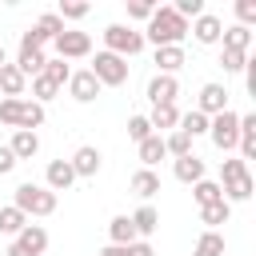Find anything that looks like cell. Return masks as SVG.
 Here are the masks:
<instances>
[{"mask_svg":"<svg viewBox=\"0 0 256 256\" xmlns=\"http://www.w3.org/2000/svg\"><path fill=\"white\" fill-rule=\"evenodd\" d=\"M68 96L76 100V104H92L96 96H100V80L84 68V72H72V80H68Z\"/></svg>","mask_w":256,"mask_h":256,"instance_id":"cell-7","label":"cell"},{"mask_svg":"<svg viewBox=\"0 0 256 256\" xmlns=\"http://www.w3.org/2000/svg\"><path fill=\"white\" fill-rule=\"evenodd\" d=\"M176 128H180L184 136H192V140H196V136H208V116L192 108V112H184V116H180V124H176Z\"/></svg>","mask_w":256,"mask_h":256,"instance_id":"cell-29","label":"cell"},{"mask_svg":"<svg viewBox=\"0 0 256 256\" xmlns=\"http://www.w3.org/2000/svg\"><path fill=\"white\" fill-rule=\"evenodd\" d=\"M88 72L100 80V88H120V84H128V60H120V56H112V52H96V60H92Z\"/></svg>","mask_w":256,"mask_h":256,"instance_id":"cell-4","label":"cell"},{"mask_svg":"<svg viewBox=\"0 0 256 256\" xmlns=\"http://www.w3.org/2000/svg\"><path fill=\"white\" fill-rule=\"evenodd\" d=\"M192 200H196L200 208H208V204H220V200H224V188H220L216 180H208V176H204L200 184H192Z\"/></svg>","mask_w":256,"mask_h":256,"instance_id":"cell-26","label":"cell"},{"mask_svg":"<svg viewBox=\"0 0 256 256\" xmlns=\"http://www.w3.org/2000/svg\"><path fill=\"white\" fill-rule=\"evenodd\" d=\"M172 172H176V180L180 184H200L204 180V160L192 152V156H180L176 164H172Z\"/></svg>","mask_w":256,"mask_h":256,"instance_id":"cell-15","label":"cell"},{"mask_svg":"<svg viewBox=\"0 0 256 256\" xmlns=\"http://www.w3.org/2000/svg\"><path fill=\"white\" fill-rule=\"evenodd\" d=\"M88 12H92V8H88L84 0H60V8H56L60 20H84Z\"/></svg>","mask_w":256,"mask_h":256,"instance_id":"cell-35","label":"cell"},{"mask_svg":"<svg viewBox=\"0 0 256 256\" xmlns=\"http://www.w3.org/2000/svg\"><path fill=\"white\" fill-rule=\"evenodd\" d=\"M44 124V104L36 100H20V116H16V132H36Z\"/></svg>","mask_w":256,"mask_h":256,"instance_id":"cell-17","label":"cell"},{"mask_svg":"<svg viewBox=\"0 0 256 256\" xmlns=\"http://www.w3.org/2000/svg\"><path fill=\"white\" fill-rule=\"evenodd\" d=\"M104 44H108L104 52L128 60V56H136V52L144 48V32H136L132 24H108V28H104Z\"/></svg>","mask_w":256,"mask_h":256,"instance_id":"cell-3","label":"cell"},{"mask_svg":"<svg viewBox=\"0 0 256 256\" xmlns=\"http://www.w3.org/2000/svg\"><path fill=\"white\" fill-rule=\"evenodd\" d=\"M8 148H12L16 160H32V156L40 152V136H36V132H12V144H8Z\"/></svg>","mask_w":256,"mask_h":256,"instance_id":"cell-22","label":"cell"},{"mask_svg":"<svg viewBox=\"0 0 256 256\" xmlns=\"http://www.w3.org/2000/svg\"><path fill=\"white\" fill-rule=\"evenodd\" d=\"M184 64H188V56H184L180 44H176V48H156V68H160V76H176Z\"/></svg>","mask_w":256,"mask_h":256,"instance_id":"cell-16","label":"cell"},{"mask_svg":"<svg viewBox=\"0 0 256 256\" xmlns=\"http://www.w3.org/2000/svg\"><path fill=\"white\" fill-rule=\"evenodd\" d=\"M16 244H20L28 256H44V252H48V232H44L40 224H24V232L16 236Z\"/></svg>","mask_w":256,"mask_h":256,"instance_id":"cell-13","label":"cell"},{"mask_svg":"<svg viewBox=\"0 0 256 256\" xmlns=\"http://www.w3.org/2000/svg\"><path fill=\"white\" fill-rule=\"evenodd\" d=\"M128 220H132V228H136V240H140V236L148 240V236H152V232L160 228V212H156L152 204H144V208H136V212H132Z\"/></svg>","mask_w":256,"mask_h":256,"instance_id":"cell-18","label":"cell"},{"mask_svg":"<svg viewBox=\"0 0 256 256\" xmlns=\"http://www.w3.org/2000/svg\"><path fill=\"white\" fill-rule=\"evenodd\" d=\"M156 8H160V4H152V0H132V4H128V20H152Z\"/></svg>","mask_w":256,"mask_h":256,"instance_id":"cell-40","label":"cell"},{"mask_svg":"<svg viewBox=\"0 0 256 256\" xmlns=\"http://www.w3.org/2000/svg\"><path fill=\"white\" fill-rule=\"evenodd\" d=\"M136 148H140V164H144V168H156V164L168 156V148H164V136H156V132H152L148 140H140Z\"/></svg>","mask_w":256,"mask_h":256,"instance_id":"cell-20","label":"cell"},{"mask_svg":"<svg viewBox=\"0 0 256 256\" xmlns=\"http://www.w3.org/2000/svg\"><path fill=\"white\" fill-rule=\"evenodd\" d=\"M224 48L228 52H244L248 56V48H252V28H240V24H232V28H224Z\"/></svg>","mask_w":256,"mask_h":256,"instance_id":"cell-25","label":"cell"},{"mask_svg":"<svg viewBox=\"0 0 256 256\" xmlns=\"http://www.w3.org/2000/svg\"><path fill=\"white\" fill-rule=\"evenodd\" d=\"M200 44H220V36H224V24H220V16H212V12H204V16H196L192 20V28H188Z\"/></svg>","mask_w":256,"mask_h":256,"instance_id":"cell-12","label":"cell"},{"mask_svg":"<svg viewBox=\"0 0 256 256\" xmlns=\"http://www.w3.org/2000/svg\"><path fill=\"white\" fill-rule=\"evenodd\" d=\"M100 256H132V248H116V244H108V248H100Z\"/></svg>","mask_w":256,"mask_h":256,"instance_id":"cell-46","label":"cell"},{"mask_svg":"<svg viewBox=\"0 0 256 256\" xmlns=\"http://www.w3.org/2000/svg\"><path fill=\"white\" fill-rule=\"evenodd\" d=\"M4 64H8V56H4V44H0V68H4Z\"/></svg>","mask_w":256,"mask_h":256,"instance_id":"cell-47","label":"cell"},{"mask_svg":"<svg viewBox=\"0 0 256 256\" xmlns=\"http://www.w3.org/2000/svg\"><path fill=\"white\" fill-rule=\"evenodd\" d=\"M44 64H48V56H44L40 48H20V56H16V68H20L24 80H28V76H40Z\"/></svg>","mask_w":256,"mask_h":256,"instance_id":"cell-19","label":"cell"},{"mask_svg":"<svg viewBox=\"0 0 256 256\" xmlns=\"http://www.w3.org/2000/svg\"><path fill=\"white\" fill-rule=\"evenodd\" d=\"M224 108H228L224 84H204V88H200V100H196V112H204V116L212 120V116H220Z\"/></svg>","mask_w":256,"mask_h":256,"instance_id":"cell-9","label":"cell"},{"mask_svg":"<svg viewBox=\"0 0 256 256\" xmlns=\"http://www.w3.org/2000/svg\"><path fill=\"white\" fill-rule=\"evenodd\" d=\"M192 256H224V236L204 228L200 240H196V248H192Z\"/></svg>","mask_w":256,"mask_h":256,"instance_id":"cell-30","label":"cell"},{"mask_svg":"<svg viewBox=\"0 0 256 256\" xmlns=\"http://www.w3.org/2000/svg\"><path fill=\"white\" fill-rule=\"evenodd\" d=\"M236 16H240V28H252L256 24V0H236Z\"/></svg>","mask_w":256,"mask_h":256,"instance_id":"cell-41","label":"cell"},{"mask_svg":"<svg viewBox=\"0 0 256 256\" xmlns=\"http://www.w3.org/2000/svg\"><path fill=\"white\" fill-rule=\"evenodd\" d=\"M132 192H136L140 200H152V196L160 192V176H156L152 168H140V172H132Z\"/></svg>","mask_w":256,"mask_h":256,"instance_id":"cell-23","label":"cell"},{"mask_svg":"<svg viewBox=\"0 0 256 256\" xmlns=\"http://www.w3.org/2000/svg\"><path fill=\"white\" fill-rule=\"evenodd\" d=\"M244 176H248V164H244L240 156L220 160V188H228V184H236V180H244Z\"/></svg>","mask_w":256,"mask_h":256,"instance_id":"cell-32","label":"cell"},{"mask_svg":"<svg viewBox=\"0 0 256 256\" xmlns=\"http://www.w3.org/2000/svg\"><path fill=\"white\" fill-rule=\"evenodd\" d=\"M52 44H56V56L60 60H84L92 52V36L88 32H72V28H64Z\"/></svg>","mask_w":256,"mask_h":256,"instance_id":"cell-6","label":"cell"},{"mask_svg":"<svg viewBox=\"0 0 256 256\" xmlns=\"http://www.w3.org/2000/svg\"><path fill=\"white\" fill-rule=\"evenodd\" d=\"M72 184H76L72 164H68V160H52L48 172H44V188H48V192H68Z\"/></svg>","mask_w":256,"mask_h":256,"instance_id":"cell-11","label":"cell"},{"mask_svg":"<svg viewBox=\"0 0 256 256\" xmlns=\"http://www.w3.org/2000/svg\"><path fill=\"white\" fill-rule=\"evenodd\" d=\"M164 148H168V156H192V136H184L180 128H172L168 136H164Z\"/></svg>","mask_w":256,"mask_h":256,"instance_id":"cell-33","label":"cell"},{"mask_svg":"<svg viewBox=\"0 0 256 256\" xmlns=\"http://www.w3.org/2000/svg\"><path fill=\"white\" fill-rule=\"evenodd\" d=\"M176 96H180V80L176 76H152L148 80V100H152V108H160V104H176Z\"/></svg>","mask_w":256,"mask_h":256,"instance_id":"cell-8","label":"cell"},{"mask_svg":"<svg viewBox=\"0 0 256 256\" xmlns=\"http://www.w3.org/2000/svg\"><path fill=\"white\" fill-rule=\"evenodd\" d=\"M44 80H52L56 88H64L68 80H72V68H68V60H60V56H52L48 64H44V72H40Z\"/></svg>","mask_w":256,"mask_h":256,"instance_id":"cell-31","label":"cell"},{"mask_svg":"<svg viewBox=\"0 0 256 256\" xmlns=\"http://www.w3.org/2000/svg\"><path fill=\"white\" fill-rule=\"evenodd\" d=\"M100 160H104V156H100V148L84 144V148H76V152H72V160H68V164H72V172H76V176L92 180V176L100 172Z\"/></svg>","mask_w":256,"mask_h":256,"instance_id":"cell-10","label":"cell"},{"mask_svg":"<svg viewBox=\"0 0 256 256\" xmlns=\"http://www.w3.org/2000/svg\"><path fill=\"white\" fill-rule=\"evenodd\" d=\"M208 136H212V144H216L220 152L236 148V140H240V116H236L232 108H224L220 116L208 120Z\"/></svg>","mask_w":256,"mask_h":256,"instance_id":"cell-5","label":"cell"},{"mask_svg":"<svg viewBox=\"0 0 256 256\" xmlns=\"http://www.w3.org/2000/svg\"><path fill=\"white\" fill-rule=\"evenodd\" d=\"M148 136H152L148 116H132V120H128V140H136V144H140V140H148Z\"/></svg>","mask_w":256,"mask_h":256,"instance_id":"cell-39","label":"cell"},{"mask_svg":"<svg viewBox=\"0 0 256 256\" xmlns=\"http://www.w3.org/2000/svg\"><path fill=\"white\" fill-rule=\"evenodd\" d=\"M128 248H132V256H156L148 240H136V244H128Z\"/></svg>","mask_w":256,"mask_h":256,"instance_id":"cell-45","label":"cell"},{"mask_svg":"<svg viewBox=\"0 0 256 256\" xmlns=\"http://www.w3.org/2000/svg\"><path fill=\"white\" fill-rule=\"evenodd\" d=\"M20 48H40V52H44V36H40L36 28H28V32L20 36Z\"/></svg>","mask_w":256,"mask_h":256,"instance_id":"cell-44","label":"cell"},{"mask_svg":"<svg viewBox=\"0 0 256 256\" xmlns=\"http://www.w3.org/2000/svg\"><path fill=\"white\" fill-rule=\"evenodd\" d=\"M32 28H36V32L44 36V44H48V40H56V36L64 32V20H60L56 12H44V16H40V20L32 24Z\"/></svg>","mask_w":256,"mask_h":256,"instance_id":"cell-34","label":"cell"},{"mask_svg":"<svg viewBox=\"0 0 256 256\" xmlns=\"http://www.w3.org/2000/svg\"><path fill=\"white\" fill-rule=\"evenodd\" d=\"M24 224H28V216H24L20 208H12V204L0 208V236H20Z\"/></svg>","mask_w":256,"mask_h":256,"instance_id":"cell-28","label":"cell"},{"mask_svg":"<svg viewBox=\"0 0 256 256\" xmlns=\"http://www.w3.org/2000/svg\"><path fill=\"white\" fill-rule=\"evenodd\" d=\"M24 88H28V80L20 76V68H16V64H4V68H0V96H4V100H20Z\"/></svg>","mask_w":256,"mask_h":256,"instance_id":"cell-14","label":"cell"},{"mask_svg":"<svg viewBox=\"0 0 256 256\" xmlns=\"http://www.w3.org/2000/svg\"><path fill=\"white\" fill-rule=\"evenodd\" d=\"M228 220H232V204H228V200L200 208V224H208V232H216V228H220V224H228Z\"/></svg>","mask_w":256,"mask_h":256,"instance_id":"cell-27","label":"cell"},{"mask_svg":"<svg viewBox=\"0 0 256 256\" xmlns=\"http://www.w3.org/2000/svg\"><path fill=\"white\" fill-rule=\"evenodd\" d=\"M16 164H20V160L12 156V148H8V144H0V176H8Z\"/></svg>","mask_w":256,"mask_h":256,"instance_id":"cell-43","label":"cell"},{"mask_svg":"<svg viewBox=\"0 0 256 256\" xmlns=\"http://www.w3.org/2000/svg\"><path fill=\"white\" fill-rule=\"evenodd\" d=\"M16 116H20V100H0V124L16 128Z\"/></svg>","mask_w":256,"mask_h":256,"instance_id":"cell-42","label":"cell"},{"mask_svg":"<svg viewBox=\"0 0 256 256\" xmlns=\"http://www.w3.org/2000/svg\"><path fill=\"white\" fill-rule=\"evenodd\" d=\"M12 208H20L28 220L32 216H52L56 212V192H48L44 184H20L16 192H12Z\"/></svg>","mask_w":256,"mask_h":256,"instance_id":"cell-2","label":"cell"},{"mask_svg":"<svg viewBox=\"0 0 256 256\" xmlns=\"http://www.w3.org/2000/svg\"><path fill=\"white\" fill-rule=\"evenodd\" d=\"M108 240H112L116 248L136 244V228H132V220H128V216H112V224H108Z\"/></svg>","mask_w":256,"mask_h":256,"instance_id":"cell-24","label":"cell"},{"mask_svg":"<svg viewBox=\"0 0 256 256\" xmlns=\"http://www.w3.org/2000/svg\"><path fill=\"white\" fill-rule=\"evenodd\" d=\"M56 92H60V88H56L52 80H44V76H32V100H36V104H48V100H56Z\"/></svg>","mask_w":256,"mask_h":256,"instance_id":"cell-36","label":"cell"},{"mask_svg":"<svg viewBox=\"0 0 256 256\" xmlns=\"http://www.w3.org/2000/svg\"><path fill=\"white\" fill-rule=\"evenodd\" d=\"M248 196H252V176H244V180H236V184L224 188V200H228V204H244Z\"/></svg>","mask_w":256,"mask_h":256,"instance_id":"cell-37","label":"cell"},{"mask_svg":"<svg viewBox=\"0 0 256 256\" xmlns=\"http://www.w3.org/2000/svg\"><path fill=\"white\" fill-rule=\"evenodd\" d=\"M244 64H248V56H244V52H228V48L220 52V68H224V72H232V76H236V72H244Z\"/></svg>","mask_w":256,"mask_h":256,"instance_id":"cell-38","label":"cell"},{"mask_svg":"<svg viewBox=\"0 0 256 256\" xmlns=\"http://www.w3.org/2000/svg\"><path fill=\"white\" fill-rule=\"evenodd\" d=\"M148 124H152V132H156V136H160V132H172V128L180 124V112H176V104H160V108H152Z\"/></svg>","mask_w":256,"mask_h":256,"instance_id":"cell-21","label":"cell"},{"mask_svg":"<svg viewBox=\"0 0 256 256\" xmlns=\"http://www.w3.org/2000/svg\"><path fill=\"white\" fill-rule=\"evenodd\" d=\"M184 36H188V20H180L172 12V4L156 8L152 20H148V28H144V44H156V48H176Z\"/></svg>","mask_w":256,"mask_h":256,"instance_id":"cell-1","label":"cell"}]
</instances>
